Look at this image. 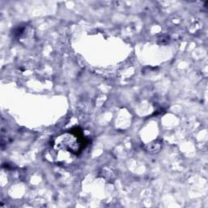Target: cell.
Returning <instances> with one entry per match:
<instances>
[{
	"label": "cell",
	"instance_id": "7a4b0ae2",
	"mask_svg": "<svg viewBox=\"0 0 208 208\" xmlns=\"http://www.w3.org/2000/svg\"><path fill=\"white\" fill-rule=\"evenodd\" d=\"M169 41H170V37L167 34H163L158 38V43L161 45H166L169 43Z\"/></svg>",
	"mask_w": 208,
	"mask_h": 208
},
{
	"label": "cell",
	"instance_id": "6da1fadb",
	"mask_svg": "<svg viewBox=\"0 0 208 208\" xmlns=\"http://www.w3.org/2000/svg\"><path fill=\"white\" fill-rule=\"evenodd\" d=\"M145 150L150 154H155L161 150V144L158 142H151L146 145Z\"/></svg>",
	"mask_w": 208,
	"mask_h": 208
},
{
	"label": "cell",
	"instance_id": "3957f363",
	"mask_svg": "<svg viewBox=\"0 0 208 208\" xmlns=\"http://www.w3.org/2000/svg\"><path fill=\"white\" fill-rule=\"evenodd\" d=\"M105 176L106 179H109V180H111L114 177V174L112 173V172L107 169H104L103 170V177Z\"/></svg>",
	"mask_w": 208,
	"mask_h": 208
}]
</instances>
